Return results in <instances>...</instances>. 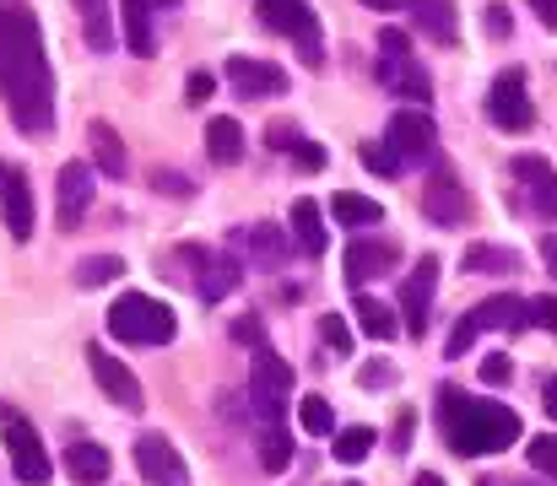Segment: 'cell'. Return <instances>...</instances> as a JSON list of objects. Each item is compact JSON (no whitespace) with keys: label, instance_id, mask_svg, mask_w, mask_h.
I'll return each mask as SVG.
<instances>
[{"label":"cell","instance_id":"cell-1","mask_svg":"<svg viewBox=\"0 0 557 486\" xmlns=\"http://www.w3.org/2000/svg\"><path fill=\"white\" fill-rule=\"evenodd\" d=\"M0 98L22 136H54V71L44 27L27 5H0Z\"/></svg>","mask_w":557,"mask_h":486},{"label":"cell","instance_id":"cell-2","mask_svg":"<svg viewBox=\"0 0 557 486\" xmlns=\"http://www.w3.org/2000/svg\"><path fill=\"white\" fill-rule=\"evenodd\" d=\"M438 427H444V444L460 454V460H476V454H504L520 444V416L498 400H471L460 389H438Z\"/></svg>","mask_w":557,"mask_h":486},{"label":"cell","instance_id":"cell-3","mask_svg":"<svg viewBox=\"0 0 557 486\" xmlns=\"http://www.w3.org/2000/svg\"><path fill=\"white\" fill-rule=\"evenodd\" d=\"M109 335L125 340V346H169L180 335V314L169 303L147 298V292H125L109 309Z\"/></svg>","mask_w":557,"mask_h":486},{"label":"cell","instance_id":"cell-4","mask_svg":"<svg viewBox=\"0 0 557 486\" xmlns=\"http://www.w3.org/2000/svg\"><path fill=\"white\" fill-rule=\"evenodd\" d=\"M0 438H5V454H11V471L22 476L27 486H44L49 482V454H44V438H38V427L11 406V400H0Z\"/></svg>","mask_w":557,"mask_h":486},{"label":"cell","instance_id":"cell-5","mask_svg":"<svg viewBox=\"0 0 557 486\" xmlns=\"http://www.w3.org/2000/svg\"><path fill=\"white\" fill-rule=\"evenodd\" d=\"M525 324H531V303H525V298H509V292H504V298H487V303H476L466 320L455 324L444 357H466L471 340L487 335V329H525Z\"/></svg>","mask_w":557,"mask_h":486},{"label":"cell","instance_id":"cell-6","mask_svg":"<svg viewBox=\"0 0 557 486\" xmlns=\"http://www.w3.org/2000/svg\"><path fill=\"white\" fill-rule=\"evenodd\" d=\"M379 82L389 87V92H400V98H428L433 92V82H428V71L417 65V54H411V38L400 33V27H379Z\"/></svg>","mask_w":557,"mask_h":486},{"label":"cell","instance_id":"cell-7","mask_svg":"<svg viewBox=\"0 0 557 486\" xmlns=\"http://www.w3.org/2000/svg\"><path fill=\"white\" fill-rule=\"evenodd\" d=\"M249 400H255V411H260L265 422H276V416L287 411V400H293V367H287L271 346L255 351V367H249Z\"/></svg>","mask_w":557,"mask_h":486},{"label":"cell","instance_id":"cell-8","mask_svg":"<svg viewBox=\"0 0 557 486\" xmlns=\"http://www.w3.org/2000/svg\"><path fill=\"white\" fill-rule=\"evenodd\" d=\"M433 141H438V130H433V114L428 109H395L389 125H384V152L400 162V167L433 158Z\"/></svg>","mask_w":557,"mask_h":486},{"label":"cell","instance_id":"cell-9","mask_svg":"<svg viewBox=\"0 0 557 486\" xmlns=\"http://www.w3.org/2000/svg\"><path fill=\"white\" fill-rule=\"evenodd\" d=\"M255 16H260V27L298 38L304 60H309V65H320V22H314L309 0H255Z\"/></svg>","mask_w":557,"mask_h":486},{"label":"cell","instance_id":"cell-10","mask_svg":"<svg viewBox=\"0 0 557 486\" xmlns=\"http://www.w3.org/2000/svg\"><path fill=\"white\" fill-rule=\"evenodd\" d=\"M487 120H493L498 130H509V136H520V130L536 125V109H531V92H525V71H520V65H509V71L487 87Z\"/></svg>","mask_w":557,"mask_h":486},{"label":"cell","instance_id":"cell-11","mask_svg":"<svg viewBox=\"0 0 557 486\" xmlns=\"http://www.w3.org/2000/svg\"><path fill=\"white\" fill-rule=\"evenodd\" d=\"M136 471H141V482H152V486H185L189 482V471H185V454L163 438V433H141L136 438Z\"/></svg>","mask_w":557,"mask_h":486},{"label":"cell","instance_id":"cell-12","mask_svg":"<svg viewBox=\"0 0 557 486\" xmlns=\"http://www.w3.org/2000/svg\"><path fill=\"white\" fill-rule=\"evenodd\" d=\"M87 367H92L98 389H103L114 406H125V411H141V406H147V395H141V378L125 367V357H114V351L92 346V351H87Z\"/></svg>","mask_w":557,"mask_h":486},{"label":"cell","instance_id":"cell-13","mask_svg":"<svg viewBox=\"0 0 557 486\" xmlns=\"http://www.w3.org/2000/svg\"><path fill=\"white\" fill-rule=\"evenodd\" d=\"M433 287H438V254H422V260L406 271V282H400V314H406V329H411V335L428 329Z\"/></svg>","mask_w":557,"mask_h":486},{"label":"cell","instance_id":"cell-14","mask_svg":"<svg viewBox=\"0 0 557 486\" xmlns=\"http://www.w3.org/2000/svg\"><path fill=\"white\" fill-rule=\"evenodd\" d=\"M227 82L244 92V98H282L287 92V71L271 65V60H255V54H227Z\"/></svg>","mask_w":557,"mask_h":486},{"label":"cell","instance_id":"cell-15","mask_svg":"<svg viewBox=\"0 0 557 486\" xmlns=\"http://www.w3.org/2000/svg\"><path fill=\"white\" fill-rule=\"evenodd\" d=\"M54 195H60V227L76 233L82 216H87V205H92V173H87V162H65Z\"/></svg>","mask_w":557,"mask_h":486},{"label":"cell","instance_id":"cell-16","mask_svg":"<svg viewBox=\"0 0 557 486\" xmlns=\"http://www.w3.org/2000/svg\"><path fill=\"white\" fill-rule=\"evenodd\" d=\"M395 244H384V238H352V249H347V282H352V292L373 282V276H389L395 271Z\"/></svg>","mask_w":557,"mask_h":486},{"label":"cell","instance_id":"cell-17","mask_svg":"<svg viewBox=\"0 0 557 486\" xmlns=\"http://www.w3.org/2000/svg\"><path fill=\"white\" fill-rule=\"evenodd\" d=\"M185 265H195L189 276H195V287H200V298H206V303H216L222 292H233V287H238L233 260H216V254H206L200 244H185Z\"/></svg>","mask_w":557,"mask_h":486},{"label":"cell","instance_id":"cell-18","mask_svg":"<svg viewBox=\"0 0 557 486\" xmlns=\"http://www.w3.org/2000/svg\"><path fill=\"white\" fill-rule=\"evenodd\" d=\"M422 211H428L433 222L455 227V222L471 216V195H466V184H455V173H438V178L422 189Z\"/></svg>","mask_w":557,"mask_h":486},{"label":"cell","instance_id":"cell-19","mask_svg":"<svg viewBox=\"0 0 557 486\" xmlns=\"http://www.w3.org/2000/svg\"><path fill=\"white\" fill-rule=\"evenodd\" d=\"M0 216H5V227H11V238H16V244H27V238H33V184H27V173H22V167H11V173H5Z\"/></svg>","mask_w":557,"mask_h":486},{"label":"cell","instance_id":"cell-20","mask_svg":"<svg viewBox=\"0 0 557 486\" xmlns=\"http://www.w3.org/2000/svg\"><path fill=\"white\" fill-rule=\"evenodd\" d=\"M109 471H114V454L103 449V444H71L65 449V476L76 486H98V482H109Z\"/></svg>","mask_w":557,"mask_h":486},{"label":"cell","instance_id":"cell-21","mask_svg":"<svg viewBox=\"0 0 557 486\" xmlns=\"http://www.w3.org/2000/svg\"><path fill=\"white\" fill-rule=\"evenodd\" d=\"M515 178H525V184H531L536 211L557 222V173L547 167V158H536V152H531V158H515Z\"/></svg>","mask_w":557,"mask_h":486},{"label":"cell","instance_id":"cell-22","mask_svg":"<svg viewBox=\"0 0 557 486\" xmlns=\"http://www.w3.org/2000/svg\"><path fill=\"white\" fill-rule=\"evenodd\" d=\"M411 5V22L433 38V43H455L460 27H455V0H406Z\"/></svg>","mask_w":557,"mask_h":486},{"label":"cell","instance_id":"cell-23","mask_svg":"<svg viewBox=\"0 0 557 486\" xmlns=\"http://www.w3.org/2000/svg\"><path fill=\"white\" fill-rule=\"evenodd\" d=\"M206 158L216 162V167H233V162H244V125L238 120H211L206 125Z\"/></svg>","mask_w":557,"mask_h":486},{"label":"cell","instance_id":"cell-24","mask_svg":"<svg viewBox=\"0 0 557 486\" xmlns=\"http://www.w3.org/2000/svg\"><path fill=\"white\" fill-rule=\"evenodd\" d=\"M87 141H92V158H98V167H103L109 178H125V173H131V158H125V141H120V130H114L109 120H92Z\"/></svg>","mask_w":557,"mask_h":486},{"label":"cell","instance_id":"cell-25","mask_svg":"<svg viewBox=\"0 0 557 486\" xmlns=\"http://www.w3.org/2000/svg\"><path fill=\"white\" fill-rule=\"evenodd\" d=\"M460 265H466V276H509V271H520L525 260H520L515 249H504V244H471Z\"/></svg>","mask_w":557,"mask_h":486},{"label":"cell","instance_id":"cell-26","mask_svg":"<svg viewBox=\"0 0 557 486\" xmlns=\"http://www.w3.org/2000/svg\"><path fill=\"white\" fill-rule=\"evenodd\" d=\"M76 5V16H82V38L98 49V54H109L114 49V11H109V0H71Z\"/></svg>","mask_w":557,"mask_h":486},{"label":"cell","instance_id":"cell-27","mask_svg":"<svg viewBox=\"0 0 557 486\" xmlns=\"http://www.w3.org/2000/svg\"><path fill=\"white\" fill-rule=\"evenodd\" d=\"M293 233H298V244H304V254H325V244H331V233H325V211L314 205V200H293Z\"/></svg>","mask_w":557,"mask_h":486},{"label":"cell","instance_id":"cell-28","mask_svg":"<svg viewBox=\"0 0 557 486\" xmlns=\"http://www.w3.org/2000/svg\"><path fill=\"white\" fill-rule=\"evenodd\" d=\"M152 0H125V43L136 49V54H152L158 49V38H152Z\"/></svg>","mask_w":557,"mask_h":486},{"label":"cell","instance_id":"cell-29","mask_svg":"<svg viewBox=\"0 0 557 486\" xmlns=\"http://www.w3.org/2000/svg\"><path fill=\"white\" fill-rule=\"evenodd\" d=\"M358 329L373 335V340H389V335L400 329V320H395L389 303H379V298H369V292H358Z\"/></svg>","mask_w":557,"mask_h":486},{"label":"cell","instance_id":"cell-30","mask_svg":"<svg viewBox=\"0 0 557 486\" xmlns=\"http://www.w3.org/2000/svg\"><path fill=\"white\" fill-rule=\"evenodd\" d=\"M331 211H336V222H347V227H373V222H384V205L369 200V195H352V189H342L336 200H331Z\"/></svg>","mask_w":557,"mask_h":486},{"label":"cell","instance_id":"cell-31","mask_svg":"<svg viewBox=\"0 0 557 486\" xmlns=\"http://www.w3.org/2000/svg\"><path fill=\"white\" fill-rule=\"evenodd\" d=\"M125 276V260L120 254H87L82 265H76V287H109V282H120Z\"/></svg>","mask_w":557,"mask_h":486},{"label":"cell","instance_id":"cell-32","mask_svg":"<svg viewBox=\"0 0 557 486\" xmlns=\"http://www.w3.org/2000/svg\"><path fill=\"white\" fill-rule=\"evenodd\" d=\"M260 465H265V471H287V465H293V433H287V427L271 422V427L260 433Z\"/></svg>","mask_w":557,"mask_h":486},{"label":"cell","instance_id":"cell-33","mask_svg":"<svg viewBox=\"0 0 557 486\" xmlns=\"http://www.w3.org/2000/svg\"><path fill=\"white\" fill-rule=\"evenodd\" d=\"M373 427H347V433H336V460L342 465H363L369 460V449H373Z\"/></svg>","mask_w":557,"mask_h":486},{"label":"cell","instance_id":"cell-34","mask_svg":"<svg viewBox=\"0 0 557 486\" xmlns=\"http://www.w3.org/2000/svg\"><path fill=\"white\" fill-rule=\"evenodd\" d=\"M298 427H304V433H331V427H336L331 400H325V395H304V400H298Z\"/></svg>","mask_w":557,"mask_h":486},{"label":"cell","instance_id":"cell-35","mask_svg":"<svg viewBox=\"0 0 557 486\" xmlns=\"http://www.w3.org/2000/svg\"><path fill=\"white\" fill-rule=\"evenodd\" d=\"M525 454H531V471H542V476H557V433H542V438H531V444H525Z\"/></svg>","mask_w":557,"mask_h":486},{"label":"cell","instance_id":"cell-36","mask_svg":"<svg viewBox=\"0 0 557 486\" xmlns=\"http://www.w3.org/2000/svg\"><path fill=\"white\" fill-rule=\"evenodd\" d=\"M320 335H325V346H331V351H342V357L352 351V329H347L342 314H320Z\"/></svg>","mask_w":557,"mask_h":486},{"label":"cell","instance_id":"cell-37","mask_svg":"<svg viewBox=\"0 0 557 486\" xmlns=\"http://www.w3.org/2000/svg\"><path fill=\"white\" fill-rule=\"evenodd\" d=\"M515 378V362L509 357H487L482 362V384H509Z\"/></svg>","mask_w":557,"mask_h":486},{"label":"cell","instance_id":"cell-38","mask_svg":"<svg viewBox=\"0 0 557 486\" xmlns=\"http://www.w3.org/2000/svg\"><path fill=\"white\" fill-rule=\"evenodd\" d=\"M531 324H542V329L557 335V298H531Z\"/></svg>","mask_w":557,"mask_h":486},{"label":"cell","instance_id":"cell-39","mask_svg":"<svg viewBox=\"0 0 557 486\" xmlns=\"http://www.w3.org/2000/svg\"><path fill=\"white\" fill-rule=\"evenodd\" d=\"M482 27H487V38H509V11L504 5H487L482 11Z\"/></svg>","mask_w":557,"mask_h":486},{"label":"cell","instance_id":"cell-40","mask_svg":"<svg viewBox=\"0 0 557 486\" xmlns=\"http://www.w3.org/2000/svg\"><path fill=\"white\" fill-rule=\"evenodd\" d=\"M249 244H255L265 260H282V238H276V233H265V227H249Z\"/></svg>","mask_w":557,"mask_h":486},{"label":"cell","instance_id":"cell-41","mask_svg":"<svg viewBox=\"0 0 557 486\" xmlns=\"http://www.w3.org/2000/svg\"><path fill=\"white\" fill-rule=\"evenodd\" d=\"M411 433H417V411H400V416H395V454L411 449Z\"/></svg>","mask_w":557,"mask_h":486},{"label":"cell","instance_id":"cell-42","mask_svg":"<svg viewBox=\"0 0 557 486\" xmlns=\"http://www.w3.org/2000/svg\"><path fill=\"white\" fill-rule=\"evenodd\" d=\"M293 162H298V167H325V147H314V141H298V147H293Z\"/></svg>","mask_w":557,"mask_h":486},{"label":"cell","instance_id":"cell-43","mask_svg":"<svg viewBox=\"0 0 557 486\" xmlns=\"http://www.w3.org/2000/svg\"><path fill=\"white\" fill-rule=\"evenodd\" d=\"M211 87H216V82H211L206 71H195V76H189V87H185V103H206V98H211Z\"/></svg>","mask_w":557,"mask_h":486},{"label":"cell","instance_id":"cell-44","mask_svg":"<svg viewBox=\"0 0 557 486\" xmlns=\"http://www.w3.org/2000/svg\"><path fill=\"white\" fill-rule=\"evenodd\" d=\"M363 162H369L373 173H400V162L389 158V152H384V147H363Z\"/></svg>","mask_w":557,"mask_h":486},{"label":"cell","instance_id":"cell-45","mask_svg":"<svg viewBox=\"0 0 557 486\" xmlns=\"http://www.w3.org/2000/svg\"><path fill=\"white\" fill-rule=\"evenodd\" d=\"M158 184H163L169 195H189V178H180V173H158Z\"/></svg>","mask_w":557,"mask_h":486},{"label":"cell","instance_id":"cell-46","mask_svg":"<svg viewBox=\"0 0 557 486\" xmlns=\"http://www.w3.org/2000/svg\"><path fill=\"white\" fill-rule=\"evenodd\" d=\"M542 265L557 276V233H547V238H542Z\"/></svg>","mask_w":557,"mask_h":486},{"label":"cell","instance_id":"cell-47","mask_svg":"<svg viewBox=\"0 0 557 486\" xmlns=\"http://www.w3.org/2000/svg\"><path fill=\"white\" fill-rule=\"evenodd\" d=\"M531 11H536L547 27H557V0H531Z\"/></svg>","mask_w":557,"mask_h":486},{"label":"cell","instance_id":"cell-48","mask_svg":"<svg viewBox=\"0 0 557 486\" xmlns=\"http://www.w3.org/2000/svg\"><path fill=\"white\" fill-rule=\"evenodd\" d=\"M384 378H389V367H384V362H369V367H363V384H384Z\"/></svg>","mask_w":557,"mask_h":486},{"label":"cell","instance_id":"cell-49","mask_svg":"<svg viewBox=\"0 0 557 486\" xmlns=\"http://www.w3.org/2000/svg\"><path fill=\"white\" fill-rule=\"evenodd\" d=\"M233 335H238V340H260V324H255V320H238V329H233Z\"/></svg>","mask_w":557,"mask_h":486},{"label":"cell","instance_id":"cell-50","mask_svg":"<svg viewBox=\"0 0 557 486\" xmlns=\"http://www.w3.org/2000/svg\"><path fill=\"white\" fill-rule=\"evenodd\" d=\"M542 400H547V416L557 422V378H547V389H542Z\"/></svg>","mask_w":557,"mask_h":486},{"label":"cell","instance_id":"cell-51","mask_svg":"<svg viewBox=\"0 0 557 486\" xmlns=\"http://www.w3.org/2000/svg\"><path fill=\"white\" fill-rule=\"evenodd\" d=\"M411 486H444V476H433V471H422V476H417V482Z\"/></svg>","mask_w":557,"mask_h":486},{"label":"cell","instance_id":"cell-52","mask_svg":"<svg viewBox=\"0 0 557 486\" xmlns=\"http://www.w3.org/2000/svg\"><path fill=\"white\" fill-rule=\"evenodd\" d=\"M363 5H373V11H395V5H406V0H363Z\"/></svg>","mask_w":557,"mask_h":486},{"label":"cell","instance_id":"cell-53","mask_svg":"<svg viewBox=\"0 0 557 486\" xmlns=\"http://www.w3.org/2000/svg\"><path fill=\"white\" fill-rule=\"evenodd\" d=\"M152 5H158V11H163V5H180V0H152Z\"/></svg>","mask_w":557,"mask_h":486},{"label":"cell","instance_id":"cell-54","mask_svg":"<svg viewBox=\"0 0 557 486\" xmlns=\"http://www.w3.org/2000/svg\"><path fill=\"white\" fill-rule=\"evenodd\" d=\"M5 173H11V167H0V189H5Z\"/></svg>","mask_w":557,"mask_h":486},{"label":"cell","instance_id":"cell-55","mask_svg":"<svg viewBox=\"0 0 557 486\" xmlns=\"http://www.w3.org/2000/svg\"><path fill=\"white\" fill-rule=\"evenodd\" d=\"M482 486H487V482H482Z\"/></svg>","mask_w":557,"mask_h":486}]
</instances>
